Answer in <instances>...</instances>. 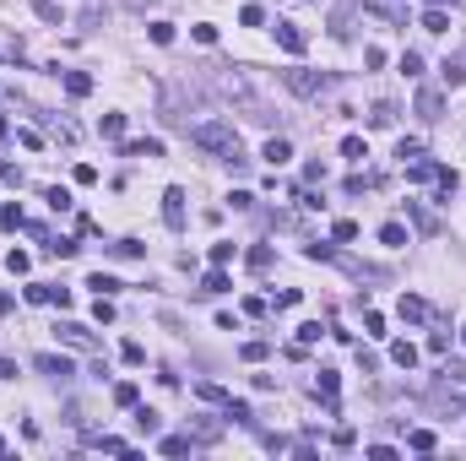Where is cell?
Returning <instances> with one entry per match:
<instances>
[{
  "label": "cell",
  "mask_w": 466,
  "mask_h": 461,
  "mask_svg": "<svg viewBox=\"0 0 466 461\" xmlns=\"http://www.w3.org/2000/svg\"><path fill=\"white\" fill-rule=\"evenodd\" d=\"M428 6H445V0H428Z\"/></svg>",
  "instance_id": "11a10c76"
},
{
  "label": "cell",
  "mask_w": 466,
  "mask_h": 461,
  "mask_svg": "<svg viewBox=\"0 0 466 461\" xmlns=\"http://www.w3.org/2000/svg\"><path fill=\"white\" fill-rule=\"evenodd\" d=\"M249 266H255V272H266V266H271V250H266V245H255V250H249Z\"/></svg>",
  "instance_id": "60d3db41"
},
{
  "label": "cell",
  "mask_w": 466,
  "mask_h": 461,
  "mask_svg": "<svg viewBox=\"0 0 466 461\" xmlns=\"http://www.w3.org/2000/svg\"><path fill=\"white\" fill-rule=\"evenodd\" d=\"M261 158H266V163H277V168H282L287 158H293V147H287V136H271V142H266V152H261Z\"/></svg>",
  "instance_id": "30bf717a"
},
{
  "label": "cell",
  "mask_w": 466,
  "mask_h": 461,
  "mask_svg": "<svg viewBox=\"0 0 466 461\" xmlns=\"http://www.w3.org/2000/svg\"><path fill=\"white\" fill-rule=\"evenodd\" d=\"M228 423H255V413H249V407H244V401H228V413H223Z\"/></svg>",
  "instance_id": "4dcf8cb0"
},
{
  "label": "cell",
  "mask_w": 466,
  "mask_h": 461,
  "mask_svg": "<svg viewBox=\"0 0 466 461\" xmlns=\"http://www.w3.org/2000/svg\"><path fill=\"white\" fill-rule=\"evenodd\" d=\"M87 288H98V294H120L125 282H120V277H109V272H92V277H87Z\"/></svg>",
  "instance_id": "ac0fdd59"
},
{
  "label": "cell",
  "mask_w": 466,
  "mask_h": 461,
  "mask_svg": "<svg viewBox=\"0 0 466 461\" xmlns=\"http://www.w3.org/2000/svg\"><path fill=\"white\" fill-rule=\"evenodd\" d=\"M6 266H11V272H27V266H33V255H27V250H11V255H6Z\"/></svg>",
  "instance_id": "d590c367"
},
{
  "label": "cell",
  "mask_w": 466,
  "mask_h": 461,
  "mask_svg": "<svg viewBox=\"0 0 466 461\" xmlns=\"http://www.w3.org/2000/svg\"><path fill=\"white\" fill-rule=\"evenodd\" d=\"M331 445H336V450H352V445H358V434H352V429H336V440H331Z\"/></svg>",
  "instance_id": "7dc6e473"
},
{
  "label": "cell",
  "mask_w": 466,
  "mask_h": 461,
  "mask_svg": "<svg viewBox=\"0 0 466 461\" xmlns=\"http://www.w3.org/2000/svg\"><path fill=\"white\" fill-rule=\"evenodd\" d=\"M233 261V245H212V266H228Z\"/></svg>",
  "instance_id": "ee69618b"
},
{
  "label": "cell",
  "mask_w": 466,
  "mask_h": 461,
  "mask_svg": "<svg viewBox=\"0 0 466 461\" xmlns=\"http://www.w3.org/2000/svg\"><path fill=\"white\" fill-rule=\"evenodd\" d=\"M445 380H455V385H466V364H445Z\"/></svg>",
  "instance_id": "f907efd6"
},
{
  "label": "cell",
  "mask_w": 466,
  "mask_h": 461,
  "mask_svg": "<svg viewBox=\"0 0 466 461\" xmlns=\"http://www.w3.org/2000/svg\"><path fill=\"white\" fill-rule=\"evenodd\" d=\"M65 92H71V98H87V92H92V76H87V71H65Z\"/></svg>",
  "instance_id": "8fae6325"
},
{
  "label": "cell",
  "mask_w": 466,
  "mask_h": 461,
  "mask_svg": "<svg viewBox=\"0 0 466 461\" xmlns=\"http://www.w3.org/2000/svg\"><path fill=\"white\" fill-rule=\"evenodd\" d=\"M0 179H6V185H22V168H17V163H6V158H0Z\"/></svg>",
  "instance_id": "7bdbcfd3"
},
{
  "label": "cell",
  "mask_w": 466,
  "mask_h": 461,
  "mask_svg": "<svg viewBox=\"0 0 466 461\" xmlns=\"http://www.w3.org/2000/svg\"><path fill=\"white\" fill-rule=\"evenodd\" d=\"M380 245L402 250V245H406V228H402V223H385V228H380Z\"/></svg>",
  "instance_id": "7402d4cb"
},
{
  "label": "cell",
  "mask_w": 466,
  "mask_h": 461,
  "mask_svg": "<svg viewBox=\"0 0 466 461\" xmlns=\"http://www.w3.org/2000/svg\"><path fill=\"white\" fill-rule=\"evenodd\" d=\"M43 201H49L55 212H71V190H65V185H49V190H43Z\"/></svg>",
  "instance_id": "44dd1931"
},
{
  "label": "cell",
  "mask_w": 466,
  "mask_h": 461,
  "mask_svg": "<svg viewBox=\"0 0 466 461\" xmlns=\"http://www.w3.org/2000/svg\"><path fill=\"white\" fill-rule=\"evenodd\" d=\"M55 336H60L65 348H81V353H87V348H98V342H92V331H87L81 320H60V326H55Z\"/></svg>",
  "instance_id": "277c9868"
},
{
  "label": "cell",
  "mask_w": 466,
  "mask_h": 461,
  "mask_svg": "<svg viewBox=\"0 0 466 461\" xmlns=\"http://www.w3.org/2000/svg\"><path fill=\"white\" fill-rule=\"evenodd\" d=\"M396 315H402V320H412V326H423L428 320V304L418 294H402V304H396Z\"/></svg>",
  "instance_id": "8992f818"
},
{
  "label": "cell",
  "mask_w": 466,
  "mask_h": 461,
  "mask_svg": "<svg viewBox=\"0 0 466 461\" xmlns=\"http://www.w3.org/2000/svg\"><path fill=\"white\" fill-rule=\"evenodd\" d=\"M190 142H196L201 152H217V158H223V163H233V168L249 163V158L239 152V136H233V125H223V120H206V125H196V130H190Z\"/></svg>",
  "instance_id": "6da1fadb"
},
{
  "label": "cell",
  "mask_w": 466,
  "mask_h": 461,
  "mask_svg": "<svg viewBox=\"0 0 466 461\" xmlns=\"http://www.w3.org/2000/svg\"><path fill=\"white\" fill-rule=\"evenodd\" d=\"M287 92H299V98H320L325 87H331V76H320V71H282Z\"/></svg>",
  "instance_id": "7a4b0ae2"
},
{
  "label": "cell",
  "mask_w": 466,
  "mask_h": 461,
  "mask_svg": "<svg viewBox=\"0 0 466 461\" xmlns=\"http://www.w3.org/2000/svg\"><path fill=\"white\" fill-rule=\"evenodd\" d=\"M390 364L412 369V364H418V348H412V342H390Z\"/></svg>",
  "instance_id": "2e32d148"
},
{
  "label": "cell",
  "mask_w": 466,
  "mask_h": 461,
  "mask_svg": "<svg viewBox=\"0 0 466 461\" xmlns=\"http://www.w3.org/2000/svg\"><path fill=\"white\" fill-rule=\"evenodd\" d=\"M364 326H369V336H385V315L369 310V315H364Z\"/></svg>",
  "instance_id": "b9f144b4"
},
{
  "label": "cell",
  "mask_w": 466,
  "mask_h": 461,
  "mask_svg": "<svg viewBox=\"0 0 466 461\" xmlns=\"http://www.w3.org/2000/svg\"><path fill=\"white\" fill-rule=\"evenodd\" d=\"M423 27H428V33H445V27H450L445 6H428V11H423Z\"/></svg>",
  "instance_id": "ffe728a7"
},
{
  "label": "cell",
  "mask_w": 466,
  "mask_h": 461,
  "mask_svg": "<svg viewBox=\"0 0 466 461\" xmlns=\"http://www.w3.org/2000/svg\"><path fill=\"white\" fill-rule=\"evenodd\" d=\"M299 342H320V320H304L299 326Z\"/></svg>",
  "instance_id": "f6af8a7d"
},
{
  "label": "cell",
  "mask_w": 466,
  "mask_h": 461,
  "mask_svg": "<svg viewBox=\"0 0 466 461\" xmlns=\"http://www.w3.org/2000/svg\"><path fill=\"white\" fill-rule=\"evenodd\" d=\"M228 288H233V282H228L223 266H212V272H206V282H201V294H228Z\"/></svg>",
  "instance_id": "9a60e30c"
},
{
  "label": "cell",
  "mask_w": 466,
  "mask_h": 461,
  "mask_svg": "<svg viewBox=\"0 0 466 461\" xmlns=\"http://www.w3.org/2000/svg\"><path fill=\"white\" fill-rule=\"evenodd\" d=\"M277 43H282L287 55H304V33H299L293 22H277Z\"/></svg>",
  "instance_id": "ba28073f"
},
{
  "label": "cell",
  "mask_w": 466,
  "mask_h": 461,
  "mask_svg": "<svg viewBox=\"0 0 466 461\" xmlns=\"http://www.w3.org/2000/svg\"><path fill=\"white\" fill-rule=\"evenodd\" d=\"M125 158H163V142H158V136H142V142H125Z\"/></svg>",
  "instance_id": "52a82bcc"
},
{
  "label": "cell",
  "mask_w": 466,
  "mask_h": 461,
  "mask_svg": "<svg viewBox=\"0 0 466 461\" xmlns=\"http://www.w3.org/2000/svg\"><path fill=\"white\" fill-rule=\"evenodd\" d=\"M402 76H423V55L406 49V55H402Z\"/></svg>",
  "instance_id": "836d02e7"
},
{
  "label": "cell",
  "mask_w": 466,
  "mask_h": 461,
  "mask_svg": "<svg viewBox=\"0 0 466 461\" xmlns=\"http://www.w3.org/2000/svg\"><path fill=\"white\" fill-rule=\"evenodd\" d=\"M406 217L418 223V233H439V223H434V217H428V212L418 207V201H406Z\"/></svg>",
  "instance_id": "e0dca14e"
},
{
  "label": "cell",
  "mask_w": 466,
  "mask_h": 461,
  "mask_svg": "<svg viewBox=\"0 0 466 461\" xmlns=\"http://www.w3.org/2000/svg\"><path fill=\"white\" fill-rule=\"evenodd\" d=\"M120 358H125V364H146V353H142V342H125V348H120Z\"/></svg>",
  "instance_id": "ab89813d"
},
{
  "label": "cell",
  "mask_w": 466,
  "mask_h": 461,
  "mask_svg": "<svg viewBox=\"0 0 466 461\" xmlns=\"http://www.w3.org/2000/svg\"><path fill=\"white\" fill-rule=\"evenodd\" d=\"M0 315H11V294L6 288H0Z\"/></svg>",
  "instance_id": "db71d44e"
},
{
  "label": "cell",
  "mask_w": 466,
  "mask_h": 461,
  "mask_svg": "<svg viewBox=\"0 0 466 461\" xmlns=\"http://www.w3.org/2000/svg\"><path fill=\"white\" fill-rule=\"evenodd\" d=\"M136 423H142V434H158L163 429V418L152 413V407H136Z\"/></svg>",
  "instance_id": "4316f807"
},
{
  "label": "cell",
  "mask_w": 466,
  "mask_h": 461,
  "mask_svg": "<svg viewBox=\"0 0 466 461\" xmlns=\"http://www.w3.org/2000/svg\"><path fill=\"white\" fill-rule=\"evenodd\" d=\"M190 33H196V43H206V49H212V43H217V27H212V22H196V27H190Z\"/></svg>",
  "instance_id": "d6a6232c"
},
{
  "label": "cell",
  "mask_w": 466,
  "mask_h": 461,
  "mask_svg": "<svg viewBox=\"0 0 466 461\" xmlns=\"http://www.w3.org/2000/svg\"><path fill=\"white\" fill-rule=\"evenodd\" d=\"M163 223H168L174 233L184 228V190H179V185H168V190H163Z\"/></svg>",
  "instance_id": "3957f363"
},
{
  "label": "cell",
  "mask_w": 466,
  "mask_h": 461,
  "mask_svg": "<svg viewBox=\"0 0 466 461\" xmlns=\"http://www.w3.org/2000/svg\"><path fill=\"white\" fill-rule=\"evenodd\" d=\"M98 136H103V142H120V136H125V114H103Z\"/></svg>",
  "instance_id": "5bb4252c"
},
{
  "label": "cell",
  "mask_w": 466,
  "mask_h": 461,
  "mask_svg": "<svg viewBox=\"0 0 466 461\" xmlns=\"http://www.w3.org/2000/svg\"><path fill=\"white\" fill-rule=\"evenodd\" d=\"M239 22H244V27H261V22H266V11H261V6H244V11H239Z\"/></svg>",
  "instance_id": "f35d334b"
},
{
  "label": "cell",
  "mask_w": 466,
  "mask_h": 461,
  "mask_svg": "<svg viewBox=\"0 0 466 461\" xmlns=\"http://www.w3.org/2000/svg\"><path fill=\"white\" fill-rule=\"evenodd\" d=\"M331 239H358V223H352V217H336V223H331Z\"/></svg>",
  "instance_id": "83f0119b"
},
{
  "label": "cell",
  "mask_w": 466,
  "mask_h": 461,
  "mask_svg": "<svg viewBox=\"0 0 466 461\" xmlns=\"http://www.w3.org/2000/svg\"><path fill=\"white\" fill-rule=\"evenodd\" d=\"M114 401H120V407H136V401H142V391H136L130 380H120V385H114Z\"/></svg>",
  "instance_id": "d4e9b609"
},
{
  "label": "cell",
  "mask_w": 466,
  "mask_h": 461,
  "mask_svg": "<svg viewBox=\"0 0 466 461\" xmlns=\"http://www.w3.org/2000/svg\"><path fill=\"white\" fill-rule=\"evenodd\" d=\"M0 380H17V364L11 358H0Z\"/></svg>",
  "instance_id": "816d5d0a"
},
{
  "label": "cell",
  "mask_w": 466,
  "mask_h": 461,
  "mask_svg": "<svg viewBox=\"0 0 466 461\" xmlns=\"http://www.w3.org/2000/svg\"><path fill=\"white\" fill-rule=\"evenodd\" d=\"M228 207H233V212H249V207H255V195H249V190H233V195H228Z\"/></svg>",
  "instance_id": "74e56055"
},
{
  "label": "cell",
  "mask_w": 466,
  "mask_h": 461,
  "mask_svg": "<svg viewBox=\"0 0 466 461\" xmlns=\"http://www.w3.org/2000/svg\"><path fill=\"white\" fill-rule=\"evenodd\" d=\"M439 76H445V87H461L466 82V65L461 60H445V65H439Z\"/></svg>",
  "instance_id": "603a6c76"
},
{
  "label": "cell",
  "mask_w": 466,
  "mask_h": 461,
  "mask_svg": "<svg viewBox=\"0 0 466 461\" xmlns=\"http://www.w3.org/2000/svg\"><path fill=\"white\" fill-rule=\"evenodd\" d=\"M39 369H43L49 380H60V385H65L71 375H76V369H71V358H65V353H39Z\"/></svg>",
  "instance_id": "5b68a950"
},
{
  "label": "cell",
  "mask_w": 466,
  "mask_h": 461,
  "mask_svg": "<svg viewBox=\"0 0 466 461\" xmlns=\"http://www.w3.org/2000/svg\"><path fill=\"white\" fill-rule=\"evenodd\" d=\"M461 342H466V326H461Z\"/></svg>",
  "instance_id": "9f6ffc18"
},
{
  "label": "cell",
  "mask_w": 466,
  "mask_h": 461,
  "mask_svg": "<svg viewBox=\"0 0 466 461\" xmlns=\"http://www.w3.org/2000/svg\"><path fill=\"white\" fill-rule=\"evenodd\" d=\"M109 250L120 255V261H136V255H142V245H136V239H120V245H109Z\"/></svg>",
  "instance_id": "8d00e7d4"
},
{
  "label": "cell",
  "mask_w": 466,
  "mask_h": 461,
  "mask_svg": "<svg viewBox=\"0 0 466 461\" xmlns=\"http://www.w3.org/2000/svg\"><path fill=\"white\" fill-rule=\"evenodd\" d=\"M125 6H130V11H146V6H158V0H125Z\"/></svg>",
  "instance_id": "f5cc1de1"
},
{
  "label": "cell",
  "mask_w": 466,
  "mask_h": 461,
  "mask_svg": "<svg viewBox=\"0 0 466 461\" xmlns=\"http://www.w3.org/2000/svg\"><path fill=\"white\" fill-rule=\"evenodd\" d=\"M342 158H358V163H364V158H369L364 136H342Z\"/></svg>",
  "instance_id": "484cf974"
},
{
  "label": "cell",
  "mask_w": 466,
  "mask_h": 461,
  "mask_svg": "<svg viewBox=\"0 0 466 461\" xmlns=\"http://www.w3.org/2000/svg\"><path fill=\"white\" fill-rule=\"evenodd\" d=\"M0 228H22V207L11 201V207H0Z\"/></svg>",
  "instance_id": "e575fe53"
},
{
  "label": "cell",
  "mask_w": 466,
  "mask_h": 461,
  "mask_svg": "<svg viewBox=\"0 0 466 461\" xmlns=\"http://www.w3.org/2000/svg\"><path fill=\"white\" fill-rule=\"evenodd\" d=\"M304 255H309V261H336V250H331V245H309Z\"/></svg>",
  "instance_id": "c3c4849f"
},
{
  "label": "cell",
  "mask_w": 466,
  "mask_h": 461,
  "mask_svg": "<svg viewBox=\"0 0 466 461\" xmlns=\"http://www.w3.org/2000/svg\"><path fill=\"white\" fill-rule=\"evenodd\" d=\"M369 125H380V130L396 125V104H374V109H369Z\"/></svg>",
  "instance_id": "d6986e66"
},
{
  "label": "cell",
  "mask_w": 466,
  "mask_h": 461,
  "mask_svg": "<svg viewBox=\"0 0 466 461\" xmlns=\"http://www.w3.org/2000/svg\"><path fill=\"white\" fill-rule=\"evenodd\" d=\"M396 158H402V163H412V158H423V147H418V142H402V147H396Z\"/></svg>",
  "instance_id": "bcb514c9"
},
{
  "label": "cell",
  "mask_w": 466,
  "mask_h": 461,
  "mask_svg": "<svg viewBox=\"0 0 466 461\" xmlns=\"http://www.w3.org/2000/svg\"><path fill=\"white\" fill-rule=\"evenodd\" d=\"M158 450H163V456H190V450H196V440H190V434H168Z\"/></svg>",
  "instance_id": "4fadbf2b"
},
{
  "label": "cell",
  "mask_w": 466,
  "mask_h": 461,
  "mask_svg": "<svg viewBox=\"0 0 466 461\" xmlns=\"http://www.w3.org/2000/svg\"><path fill=\"white\" fill-rule=\"evenodd\" d=\"M33 6H39V17H43V22H55V27H60V22H65V11H60V6H55V0H33Z\"/></svg>",
  "instance_id": "f1b7e54d"
},
{
  "label": "cell",
  "mask_w": 466,
  "mask_h": 461,
  "mask_svg": "<svg viewBox=\"0 0 466 461\" xmlns=\"http://www.w3.org/2000/svg\"><path fill=\"white\" fill-rule=\"evenodd\" d=\"M266 353H271V348H266V342H244V348H239V358H244V364H261Z\"/></svg>",
  "instance_id": "f546056e"
},
{
  "label": "cell",
  "mask_w": 466,
  "mask_h": 461,
  "mask_svg": "<svg viewBox=\"0 0 466 461\" xmlns=\"http://www.w3.org/2000/svg\"><path fill=\"white\" fill-rule=\"evenodd\" d=\"M406 445H412V450H439V434H434V429H412V434H406Z\"/></svg>",
  "instance_id": "7c38bea8"
},
{
  "label": "cell",
  "mask_w": 466,
  "mask_h": 461,
  "mask_svg": "<svg viewBox=\"0 0 466 461\" xmlns=\"http://www.w3.org/2000/svg\"><path fill=\"white\" fill-rule=\"evenodd\" d=\"M196 397H201V401H223V407H228L223 385H212V380H201V385H196Z\"/></svg>",
  "instance_id": "1f68e13d"
},
{
  "label": "cell",
  "mask_w": 466,
  "mask_h": 461,
  "mask_svg": "<svg viewBox=\"0 0 466 461\" xmlns=\"http://www.w3.org/2000/svg\"><path fill=\"white\" fill-rule=\"evenodd\" d=\"M146 33H152V43H158V49H168V43H174V22H152Z\"/></svg>",
  "instance_id": "cb8c5ba5"
},
{
  "label": "cell",
  "mask_w": 466,
  "mask_h": 461,
  "mask_svg": "<svg viewBox=\"0 0 466 461\" xmlns=\"http://www.w3.org/2000/svg\"><path fill=\"white\" fill-rule=\"evenodd\" d=\"M92 315H98V320H114V304H109V294H98V304H92Z\"/></svg>",
  "instance_id": "681fc988"
},
{
  "label": "cell",
  "mask_w": 466,
  "mask_h": 461,
  "mask_svg": "<svg viewBox=\"0 0 466 461\" xmlns=\"http://www.w3.org/2000/svg\"><path fill=\"white\" fill-rule=\"evenodd\" d=\"M439 109H445V92L423 87V92H418V114H423V120H439Z\"/></svg>",
  "instance_id": "9c48e42d"
}]
</instances>
